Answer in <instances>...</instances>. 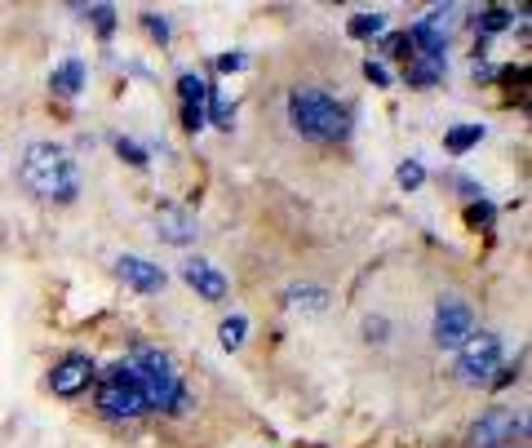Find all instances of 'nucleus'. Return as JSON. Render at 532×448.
Here are the masks:
<instances>
[{
    "label": "nucleus",
    "instance_id": "f257e3e1",
    "mask_svg": "<svg viewBox=\"0 0 532 448\" xmlns=\"http://www.w3.org/2000/svg\"><path fill=\"white\" fill-rule=\"evenodd\" d=\"M23 187L45 205H71L80 196V169L63 142H32L23 151Z\"/></svg>",
    "mask_w": 532,
    "mask_h": 448
},
{
    "label": "nucleus",
    "instance_id": "f03ea898",
    "mask_svg": "<svg viewBox=\"0 0 532 448\" xmlns=\"http://www.w3.org/2000/svg\"><path fill=\"white\" fill-rule=\"evenodd\" d=\"M289 125L311 142H346L355 129L351 107L337 103L329 89H315V85H302L289 94Z\"/></svg>",
    "mask_w": 532,
    "mask_h": 448
},
{
    "label": "nucleus",
    "instance_id": "7ed1b4c3",
    "mask_svg": "<svg viewBox=\"0 0 532 448\" xmlns=\"http://www.w3.org/2000/svg\"><path fill=\"white\" fill-rule=\"evenodd\" d=\"M129 369H133V378H138V386H142L147 409L178 413V417L191 409V395H187V386H182V378H178V369H173V360H169L165 351L138 342L129 355Z\"/></svg>",
    "mask_w": 532,
    "mask_h": 448
},
{
    "label": "nucleus",
    "instance_id": "20e7f679",
    "mask_svg": "<svg viewBox=\"0 0 532 448\" xmlns=\"http://www.w3.org/2000/svg\"><path fill=\"white\" fill-rule=\"evenodd\" d=\"M94 404H98V413L111 417V422H129V417L147 413L142 386H138L129 364H116L107 378H98V386H94Z\"/></svg>",
    "mask_w": 532,
    "mask_h": 448
},
{
    "label": "nucleus",
    "instance_id": "39448f33",
    "mask_svg": "<svg viewBox=\"0 0 532 448\" xmlns=\"http://www.w3.org/2000/svg\"><path fill=\"white\" fill-rule=\"evenodd\" d=\"M475 333V307H470V298L462 293H444L439 302H435V320H431V338L439 351H457Z\"/></svg>",
    "mask_w": 532,
    "mask_h": 448
},
{
    "label": "nucleus",
    "instance_id": "423d86ee",
    "mask_svg": "<svg viewBox=\"0 0 532 448\" xmlns=\"http://www.w3.org/2000/svg\"><path fill=\"white\" fill-rule=\"evenodd\" d=\"M501 369V338L497 333H470L462 346H457V378L466 386H484Z\"/></svg>",
    "mask_w": 532,
    "mask_h": 448
},
{
    "label": "nucleus",
    "instance_id": "0eeeda50",
    "mask_svg": "<svg viewBox=\"0 0 532 448\" xmlns=\"http://www.w3.org/2000/svg\"><path fill=\"white\" fill-rule=\"evenodd\" d=\"M528 435V422L524 413H515V409H488V413L479 417L475 426H470V448H510L515 440H524Z\"/></svg>",
    "mask_w": 532,
    "mask_h": 448
},
{
    "label": "nucleus",
    "instance_id": "6e6552de",
    "mask_svg": "<svg viewBox=\"0 0 532 448\" xmlns=\"http://www.w3.org/2000/svg\"><path fill=\"white\" fill-rule=\"evenodd\" d=\"M89 382H94V360H89L85 351H71V355H63V360L54 364V373H49V391H54V395H63V400H71V395H80Z\"/></svg>",
    "mask_w": 532,
    "mask_h": 448
},
{
    "label": "nucleus",
    "instance_id": "1a4fd4ad",
    "mask_svg": "<svg viewBox=\"0 0 532 448\" xmlns=\"http://www.w3.org/2000/svg\"><path fill=\"white\" fill-rule=\"evenodd\" d=\"M151 222H156V240H165V244H191L200 236L196 213L182 205H160L151 213Z\"/></svg>",
    "mask_w": 532,
    "mask_h": 448
},
{
    "label": "nucleus",
    "instance_id": "9d476101",
    "mask_svg": "<svg viewBox=\"0 0 532 448\" xmlns=\"http://www.w3.org/2000/svg\"><path fill=\"white\" fill-rule=\"evenodd\" d=\"M116 276L125 280L129 289H138V293H160L165 280H169L156 262H147V258H138V253H120V258H116Z\"/></svg>",
    "mask_w": 532,
    "mask_h": 448
},
{
    "label": "nucleus",
    "instance_id": "9b49d317",
    "mask_svg": "<svg viewBox=\"0 0 532 448\" xmlns=\"http://www.w3.org/2000/svg\"><path fill=\"white\" fill-rule=\"evenodd\" d=\"M182 280H187V289H196L204 302H222L227 298V276L213 262H204V258H187L182 262Z\"/></svg>",
    "mask_w": 532,
    "mask_h": 448
},
{
    "label": "nucleus",
    "instance_id": "f8f14e48",
    "mask_svg": "<svg viewBox=\"0 0 532 448\" xmlns=\"http://www.w3.org/2000/svg\"><path fill=\"white\" fill-rule=\"evenodd\" d=\"M49 89H54L58 98H76V94L85 89V63H80V58H66L63 67H54Z\"/></svg>",
    "mask_w": 532,
    "mask_h": 448
},
{
    "label": "nucleus",
    "instance_id": "ddd939ff",
    "mask_svg": "<svg viewBox=\"0 0 532 448\" xmlns=\"http://www.w3.org/2000/svg\"><path fill=\"white\" fill-rule=\"evenodd\" d=\"M444 67H448V63L413 58V63L404 67V80H408V85H417V89H431V85H439V80H444Z\"/></svg>",
    "mask_w": 532,
    "mask_h": 448
},
{
    "label": "nucleus",
    "instance_id": "4468645a",
    "mask_svg": "<svg viewBox=\"0 0 532 448\" xmlns=\"http://www.w3.org/2000/svg\"><path fill=\"white\" fill-rule=\"evenodd\" d=\"M484 134H488L484 125H457V129H448V134H444V151L466 156L470 147H479V142H484Z\"/></svg>",
    "mask_w": 532,
    "mask_h": 448
},
{
    "label": "nucleus",
    "instance_id": "2eb2a0df",
    "mask_svg": "<svg viewBox=\"0 0 532 448\" xmlns=\"http://www.w3.org/2000/svg\"><path fill=\"white\" fill-rule=\"evenodd\" d=\"M178 98H182V107H204L209 103V80L196 76V71H182L178 76Z\"/></svg>",
    "mask_w": 532,
    "mask_h": 448
},
{
    "label": "nucleus",
    "instance_id": "dca6fc26",
    "mask_svg": "<svg viewBox=\"0 0 532 448\" xmlns=\"http://www.w3.org/2000/svg\"><path fill=\"white\" fill-rule=\"evenodd\" d=\"M346 32L355 36V40H373V36H386V14H351V23H346Z\"/></svg>",
    "mask_w": 532,
    "mask_h": 448
},
{
    "label": "nucleus",
    "instance_id": "f3484780",
    "mask_svg": "<svg viewBox=\"0 0 532 448\" xmlns=\"http://www.w3.org/2000/svg\"><path fill=\"white\" fill-rule=\"evenodd\" d=\"M244 338H249V320H244V315H227V320L218 324V342L227 346V351H240Z\"/></svg>",
    "mask_w": 532,
    "mask_h": 448
},
{
    "label": "nucleus",
    "instance_id": "a211bd4d",
    "mask_svg": "<svg viewBox=\"0 0 532 448\" xmlns=\"http://www.w3.org/2000/svg\"><path fill=\"white\" fill-rule=\"evenodd\" d=\"M76 14H85V18L94 23V32H98L102 40L116 32V9H111V5H76Z\"/></svg>",
    "mask_w": 532,
    "mask_h": 448
},
{
    "label": "nucleus",
    "instance_id": "6ab92c4d",
    "mask_svg": "<svg viewBox=\"0 0 532 448\" xmlns=\"http://www.w3.org/2000/svg\"><path fill=\"white\" fill-rule=\"evenodd\" d=\"M284 302H302L306 311H324L329 307V293H324V289H315V284H293V289L284 293Z\"/></svg>",
    "mask_w": 532,
    "mask_h": 448
},
{
    "label": "nucleus",
    "instance_id": "aec40b11",
    "mask_svg": "<svg viewBox=\"0 0 532 448\" xmlns=\"http://www.w3.org/2000/svg\"><path fill=\"white\" fill-rule=\"evenodd\" d=\"M204 125H213V129H231L235 125V107H227L213 89H209V103H204Z\"/></svg>",
    "mask_w": 532,
    "mask_h": 448
},
{
    "label": "nucleus",
    "instance_id": "412c9836",
    "mask_svg": "<svg viewBox=\"0 0 532 448\" xmlns=\"http://www.w3.org/2000/svg\"><path fill=\"white\" fill-rule=\"evenodd\" d=\"M111 147H116V156H120V160H129L133 169H147V165H151L147 147H138V142L125 138V134H120V138H111Z\"/></svg>",
    "mask_w": 532,
    "mask_h": 448
},
{
    "label": "nucleus",
    "instance_id": "4be33fe9",
    "mask_svg": "<svg viewBox=\"0 0 532 448\" xmlns=\"http://www.w3.org/2000/svg\"><path fill=\"white\" fill-rule=\"evenodd\" d=\"M510 18H515L510 9H497V5H488V9L479 14V32H484V36H497V32H506V27H510Z\"/></svg>",
    "mask_w": 532,
    "mask_h": 448
},
{
    "label": "nucleus",
    "instance_id": "5701e85b",
    "mask_svg": "<svg viewBox=\"0 0 532 448\" xmlns=\"http://www.w3.org/2000/svg\"><path fill=\"white\" fill-rule=\"evenodd\" d=\"M382 58H408V63H413L417 54H413V45H408V32L382 36ZM382 58H377V63H382Z\"/></svg>",
    "mask_w": 532,
    "mask_h": 448
},
{
    "label": "nucleus",
    "instance_id": "b1692460",
    "mask_svg": "<svg viewBox=\"0 0 532 448\" xmlns=\"http://www.w3.org/2000/svg\"><path fill=\"white\" fill-rule=\"evenodd\" d=\"M395 182L404 187V191H417V187L426 182V165H422V160H404L399 173H395Z\"/></svg>",
    "mask_w": 532,
    "mask_h": 448
},
{
    "label": "nucleus",
    "instance_id": "393cba45",
    "mask_svg": "<svg viewBox=\"0 0 532 448\" xmlns=\"http://www.w3.org/2000/svg\"><path fill=\"white\" fill-rule=\"evenodd\" d=\"M142 27H147V36H151V40H160V45H169V40H173V27H169L165 14H142Z\"/></svg>",
    "mask_w": 532,
    "mask_h": 448
},
{
    "label": "nucleus",
    "instance_id": "a878e982",
    "mask_svg": "<svg viewBox=\"0 0 532 448\" xmlns=\"http://www.w3.org/2000/svg\"><path fill=\"white\" fill-rule=\"evenodd\" d=\"M466 222H470V227H488V222H493V205H488V200H475V205L466 209Z\"/></svg>",
    "mask_w": 532,
    "mask_h": 448
},
{
    "label": "nucleus",
    "instance_id": "bb28decb",
    "mask_svg": "<svg viewBox=\"0 0 532 448\" xmlns=\"http://www.w3.org/2000/svg\"><path fill=\"white\" fill-rule=\"evenodd\" d=\"M364 76L373 80V85H382V89L395 80V76H391V67H386V63H377V58H368V63H364Z\"/></svg>",
    "mask_w": 532,
    "mask_h": 448
},
{
    "label": "nucleus",
    "instance_id": "cd10ccee",
    "mask_svg": "<svg viewBox=\"0 0 532 448\" xmlns=\"http://www.w3.org/2000/svg\"><path fill=\"white\" fill-rule=\"evenodd\" d=\"M182 125H187V134H200L204 129V107H182Z\"/></svg>",
    "mask_w": 532,
    "mask_h": 448
},
{
    "label": "nucleus",
    "instance_id": "c85d7f7f",
    "mask_svg": "<svg viewBox=\"0 0 532 448\" xmlns=\"http://www.w3.org/2000/svg\"><path fill=\"white\" fill-rule=\"evenodd\" d=\"M218 71H244V54H222V58H218Z\"/></svg>",
    "mask_w": 532,
    "mask_h": 448
},
{
    "label": "nucleus",
    "instance_id": "c756f323",
    "mask_svg": "<svg viewBox=\"0 0 532 448\" xmlns=\"http://www.w3.org/2000/svg\"><path fill=\"white\" fill-rule=\"evenodd\" d=\"M515 378H519V369H497V373H493V391H506Z\"/></svg>",
    "mask_w": 532,
    "mask_h": 448
},
{
    "label": "nucleus",
    "instance_id": "7c9ffc66",
    "mask_svg": "<svg viewBox=\"0 0 532 448\" xmlns=\"http://www.w3.org/2000/svg\"><path fill=\"white\" fill-rule=\"evenodd\" d=\"M493 76H497V71L488 67V63H484V58H479V63H475V80H493Z\"/></svg>",
    "mask_w": 532,
    "mask_h": 448
}]
</instances>
